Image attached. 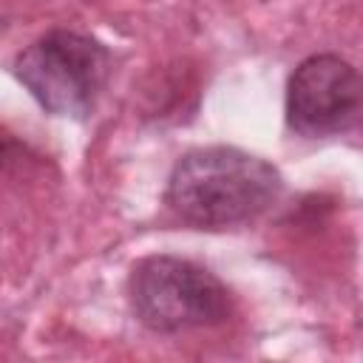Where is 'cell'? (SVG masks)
<instances>
[{"label": "cell", "instance_id": "1", "mask_svg": "<svg viewBox=\"0 0 363 363\" xmlns=\"http://www.w3.org/2000/svg\"><path fill=\"white\" fill-rule=\"evenodd\" d=\"M275 164L230 145L184 153L167 179L164 201L190 227L233 230L264 216L281 196Z\"/></svg>", "mask_w": 363, "mask_h": 363}, {"label": "cell", "instance_id": "2", "mask_svg": "<svg viewBox=\"0 0 363 363\" xmlns=\"http://www.w3.org/2000/svg\"><path fill=\"white\" fill-rule=\"evenodd\" d=\"M111 74V51L79 31L51 28L14 60L17 82L34 102L65 119H85Z\"/></svg>", "mask_w": 363, "mask_h": 363}, {"label": "cell", "instance_id": "3", "mask_svg": "<svg viewBox=\"0 0 363 363\" xmlns=\"http://www.w3.org/2000/svg\"><path fill=\"white\" fill-rule=\"evenodd\" d=\"M128 301L142 326L162 335L218 326L233 312L227 286L196 261L147 255L128 275Z\"/></svg>", "mask_w": 363, "mask_h": 363}, {"label": "cell", "instance_id": "4", "mask_svg": "<svg viewBox=\"0 0 363 363\" xmlns=\"http://www.w3.org/2000/svg\"><path fill=\"white\" fill-rule=\"evenodd\" d=\"M363 108V82L357 68L337 54L306 57L286 82L289 130L318 139L357 125Z\"/></svg>", "mask_w": 363, "mask_h": 363}, {"label": "cell", "instance_id": "5", "mask_svg": "<svg viewBox=\"0 0 363 363\" xmlns=\"http://www.w3.org/2000/svg\"><path fill=\"white\" fill-rule=\"evenodd\" d=\"M0 162H3V145H0Z\"/></svg>", "mask_w": 363, "mask_h": 363}, {"label": "cell", "instance_id": "6", "mask_svg": "<svg viewBox=\"0 0 363 363\" xmlns=\"http://www.w3.org/2000/svg\"><path fill=\"white\" fill-rule=\"evenodd\" d=\"M0 28H3V23H0Z\"/></svg>", "mask_w": 363, "mask_h": 363}]
</instances>
